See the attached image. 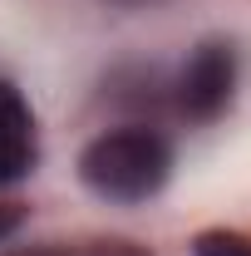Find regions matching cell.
<instances>
[{
    "instance_id": "3",
    "label": "cell",
    "mask_w": 251,
    "mask_h": 256,
    "mask_svg": "<svg viewBox=\"0 0 251 256\" xmlns=\"http://www.w3.org/2000/svg\"><path fill=\"white\" fill-rule=\"evenodd\" d=\"M40 162V128L34 108L10 79H0V188L25 182Z\"/></svg>"
},
{
    "instance_id": "4",
    "label": "cell",
    "mask_w": 251,
    "mask_h": 256,
    "mask_svg": "<svg viewBox=\"0 0 251 256\" xmlns=\"http://www.w3.org/2000/svg\"><path fill=\"white\" fill-rule=\"evenodd\" d=\"M5 256H153L133 236H74V242H30Z\"/></svg>"
},
{
    "instance_id": "7",
    "label": "cell",
    "mask_w": 251,
    "mask_h": 256,
    "mask_svg": "<svg viewBox=\"0 0 251 256\" xmlns=\"http://www.w3.org/2000/svg\"><path fill=\"white\" fill-rule=\"evenodd\" d=\"M114 5H158V0H114Z\"/></svg>"
},
{
    "instance_id": "2",
    "label": "cell",
    "mask_w": 251,
    "mask_h": 256,
    "mask_svg": "<svg viewBox=\"0 0 251 256\" xmlns=\"http://www.w3.org/2000/svg\"><path fill=\"white\" fill-rule=\"evenodd\" d=\"M168 89H172L178 118H188L192 128L222 124L232 114V104H236V89H242V50H236V40H226V34L197 40Z\"/></svg>"
},
{
    "instance_id": "5",
    "label": "cell",
    "mask_w": 251,
    "mask_h": 256,
    "mask_svg": "<svg viewBox=\"0 0 251 256\" xmlns=\"http://www.w3.org/2000/svg\"><path fill=\"white\" fill-rule=\"evenodd\" d=\"M192 256H251V232L242 226H202L188 242Z\"/></svg>"
},
{
    "instance_id": "6",
    "label": "cell",
    "mask_w": 251,
    "mask_h": 256,
    "mask_svg": "<svg viewBox=\"0 0 251 256\" xmlns=\"http://www.w3.org/2000/svg\"><path fill=\"white\" fill-rule=\"evenodd\" d=\"M25 217H30L25 202H0V242H10V236L25 226Z\"/></svg>"
},
{
    "instance_id": "1",
    "label": "cell",
    "mask_w": 251,
    "mask_h": 256,
    "mask_svg": "<svg viewBox=\"0 0 251 256\" xmlns=\"http://www.w3.org/2000/svg\"><path fill=\"white\" fill-rule=\"evenodd\" d=\"M74 168H79V182L94 192L98 202L138 207V202H153L158 192L172 182L178 153H172L162 128L133 118V124H114L104 133H94L79 148Z\"/></svg>"
}]
</instances>
